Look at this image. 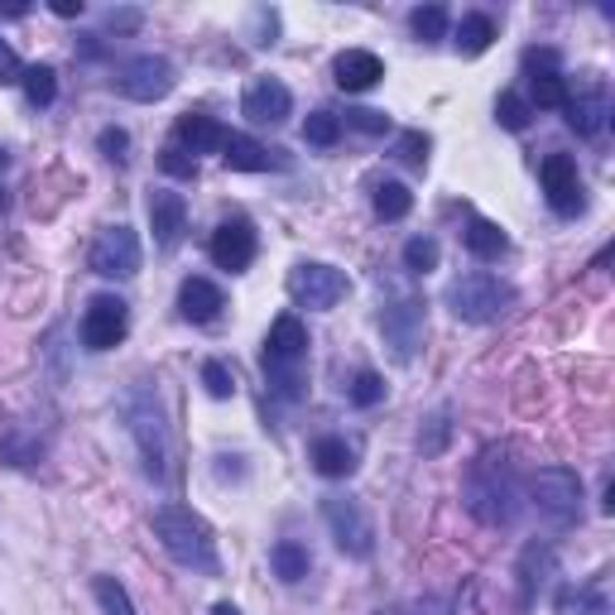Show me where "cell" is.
<instances>
[{
	"label": "cell",
	"mask_w": 615,
	"mask_h": 615,
	"mask_svg": "<svg viewBox=\"0 0 615 615\" xmlns=\"http://www.w3.org/2000/svg\"><path fill=\"white\" fill-rule=\"evenodd\" d=\"M562 111H568V125L578 130V135H596L601 125H606V87H586L582 97H568L562 101Z\"/></svg>",
	"instance_id": "18"
},
{
	"label": "cell",
	"mask_w": 615,
	"mask_h": 615,
	"mask_svg": "<svg viewBox=\"0 0 615 615\" xmlns=\"http://www.w3.org/2000/svg\"><path fill=\"white\" fill-rule=\"evenodd\" d=\"M24 97H30V107H54L58 97V73L48 68V63H34V68H24Z\"/></svg>",
	"instance_id": "25"
},
{
	"label": "cell",
	"mask_w": 615,
	"mask_h": 615,
	"mask_svg": "<svg viewBox=\"0 0 615 615\" xmlns=\"http://www.w3.org/2000/svg\"><path fill=\"white\" fill-rule=\"evenodd\" d=\"M221 140H227V130H221L212 116H198V111H188V116H178V145L198 160V154H212L221 150Z\"/></svg>",
	"instance_id": "20"
},
{
	"label": "cell",
	"mask_w": 615,
	"mask_h": 615,
	"mask_svg": "<svg viewBox=\"0 0 615 615\" xmlns=\"http://www.w3.org/2000/svg\"><path fill=\"white\" fill-rule=\"evenodd\" d=\"M0 168H6V154H0Z\"/></svg>",
	"instance_id": "45"
},
{
	"label": "cell",
	"mask_w": 615,
	"mask_h": 615,
	"mask_svg": "<svg viewBox=\"0 0 615 615\" xmlns=\"http://www.w3.org/2000/svg\"><path fill=\"white\" fill-rule=\"evenodd\" d=\"M409 24H414V34L424 39V44H433V39L448 34V10H442V6H424V10H414V15H409Z\"/></svg>",
	"instance_id": "32"
},
{
	"label": "cell",
	"mask_w": 615,
	"mask_h": 615,
	"mask_svg": "<svg viewBox=\"0 0 615 615\" xmlns=\"http://www.w3.org/2000/svg\"><path fill=\"white\" fill-rule=\"evenodd\" d=\"M125 327H130V312H125L121 298H111V294L91 298L87 312H83V347H87V351H111V347H121V342H125Z\"/></svg>",
	"instance_id": "11"
},
{
	"label": "cell",
	"mask_w": 615,
	"mask_h": 615,
	"mask_svg": "<svg viewBox=\"0 0 615 615\" xmlns=\"http://www.w3.org/2000/svg\"><path fill=\"white\" fill-rule=\"evenodd\" d=\"M534 101H539V107H562V101H568L562 77L558 73H539V77H534Z\"/></svg>",
	"instance_id": "35"
},
{
	"label": "cell",
	"mask_w": 615,
	"mask_h": 615,
	"mask_svg": "<svg viewBox=\"0 0 615 615\" xmlns=\"http://www.w3.org/2000/svg\"><path fill=\"white\" fill-rule=\"evenodd\" d=\"M529 116H534V107H529L525 97H519V91H505V97L495 101V121H501L505 130H525Z\"/></svg>",
	"instance_id": "31"
},
{
	"label": "cell",
	"mask_w": 615,
	"mask_h": 615,
	"mask_svg": "<svg viewBox=\"0 0 615 615\" xmlns=\"http://www.w3.org/2000/svg\"><path fill=\"white\" fill-rule=\"evenodd\" d=\"M150 525H154V539L164 543V553L174 558L178 568L207 572V578L217 572V539H212L202 515H193V509H183V505H160Z\"/></svg>",
	"instance_id": "1"
},
{
	"label": "cell",
	"mask_w": 615,
	"mask_h": 615,
	"mask_svg": "<svg viewBox=\"0 0 615 615\" xmlns=\"http://www.w3.org/2000/svg\"><path fill=\"white\" fill-rule=\"evenodd\" d=\"M54 15L77 20V15H83V0H54Z\"/></svg>",
	"instance_id": "42"
},
{
	"label": "cell",
	"mask_w": 615,
	"mask_h": 615,
	"mask_svg": "<svg viewBox=\"0 0 615 615\" xmlns=\"http://www.w3.org/2000/svg\"><path fill=\"white\" fill-rule=\"evenodd\" d=\"M322 515H327V529H332V539H337V548H342L347 558H371L375 553V525H371V515L361 509V501L327 495Z\"/></svg>",
	"instance_id": "8"
},
{
	"label": "cell",
	"mask_w": 615,
	"mask_h": 615,
	"mask_svg": "<svg viewBox=\"0 0 615 615\" xmlns=\"http://www.w3.org/2000/svg\"><path fill=\"white\" fill-rule=\"evenodd\" d=\"M202 385H207V395H212V399H231L235 395V375L221 361H207L202 365Z\"/></svg>",
	"instance_id": "34"
},
{
	"label": "cell",
	"mask_w": 615,
	"mask_h": 615,
	"mask_svg": "<svg viewBox=\"0 0 615 615\" xmlns=\"http://www.w3.org/2000/svg\"><path fill=\"white\" fill-rule=\"evenodd\" d=\"M337 87L342 91H371L375 83L385 77V63L371 54V48H347L342 58H337Z\"/></svg>",
	"instance_id": "16"
},
{
	"label": "cell",
	"mask_w": 615,
	"mask_h": 615,
	"mask_svg": "<svg viewBox=\"0 0 615 615\" xmlns=\"http://www.w3.org/2000/svg\"><path fill=\"white\" fill-rule=\"evenodd\" d=\"M491 39H495V20L491 15H466L462 30H457V48L476 58V54H486L491 48Z\"/></svg>",
	"instance_id": "26"
},
{
	"label": "cell",
	"mask_w": 615,
	"mask_h": 615,
	"mask_svg": "<svg viewBox=\"0 0 615 615\" xmlns=\"http://www.w3.org/2000/svg\"><path fill=\"white\" fill-rule=\"evenodd\" d=\"M160 164H164V174H174V178H193V174H198V160H193L183 145H164Z\"/></svg>",
	"instance_id": "36"
},
{
	"label": "cell",
	"mask_w": 615,
	"mask_h": 615,
	"mask_svg": "<svg viewBox=\"0 0 615 615\" xmlns=\"http://www.w3.org/2000/svg\"><path fill=\"white\" fill-rule=\"evenodd\" d=\"M347 125H356L361 135H385L389 116L385 111H371V107H356V111H347Z\"/></svg>",
	"instance_id": "38"
},
{
	"label": "cell",
	"mask_w": 615,
	"mask_h": 615,
	"mask_svg": "<svg viewBox=\"0 0 615 615\" xmlns=\"http://www.w3.org/2000/svg\"><path fill=\"white\" fill-rule=\"evenodd\" d=\"M399 160L409 168L428 164V135H424V130H404V135H399Z\"/></svg>",
	"instance_id": "37"
},
{
	"label": "cell",
	"mask_w": 615,
	"mask_h": 615,
	"mask_svg": "<svg viewBox=\"0 0 615 615\" xmlns=\"http://www.w3.org/2000/svg\"><path fill=\"white\" fill-rule=\"evenodd\" d=\"M539 178H543V193H548V207L558 217H578L582 212V178H578V164L568 154H548L539 164Z\"/></svg>",
	"instance_id": "13"
},
{
	"label": "cell",
	"mask_w": 615,
	"mask_h": 615,
	"mask_svg": "<svg viewBox=\"0 0 615 615\" xmlns=\"http://www.w3.org/2000/svg\"><path fill=\"white\" fill-rule=\"evenodd\" d=\"M24 68H20V58H15V48L0 39V87H10V83H20Z\"/></svg>",
	"instance_id": "40"
},
{
	"label": "cell",
	"mask_w": 615,
	"mask_h": 615,
	"mask_svg": "<svg viewBox=\"0 0 615 615\" xmlns=\"http://www.w3.org/2000/svg\"><path fill=\"white\" fill-rule=\"evenodd\" d=\"M212 615H241V611H235L231 601H217V606H212Z\"/></svg>",
	"instance_id": "43"
},
{
	"label": "cell",
	"mask_w": 615,
	"mask_h": 615,
	"mask_svg": "<svg viewBox=\"0 0 615 615\" xmlns=\"http://www.w3.org/2000/svg\"><path fill=\"white\" fill-rule=\"evenodd\" d=\"M337 135H342V121H337L332 111H312L308 121H304V140L308 145H337Z\"/></svg>",
	"instance_id": "30"
},
{
	"label": "cell",
	"mask_w": 615,
	"mask_h": 615,
	"mask_svg": "<svg viewBox=\"0 0 615 615\" xmlns=\"http://www.w3.org/2000/svg\"><path fill=\"white\" fill-rule=\"evenodd\" d=\"M409 207H414V193L404 188V183H381V188H375V217L381 221H404Z\"/></svg>",
	"instance_id": "27"
},
{
	"label": "cell",
	"mask_w": 615,
	"mask_h": 615,
	"mask_svg": "<svg viewBox=\"0 0 615 615\" xmlns=\"http://www.w3.org/2000/svg\"><path fill=\"white\" fill-rule=\"evenodd\" d=\"M212 260L221 270H245L255 260V227L245 217H231V221H221V227L212 231Z\"/></svg>",
	"instance_id": "14"
},
{
	"label": "cell",
	"mask_w": 615,
	"mask_h": 615,
	"mask_svg": "<svg viewBox=\"0 0 615 615\" xmlns=\"http://www.w3.org/2000/svg\"><path fill=\"white\" fill-rule=\"evenodd\" d=\"M351 279L337 265H322V260H304V265L289 270V298L298 308H312V312H327L347 298Z\"/></svg>",
	"instance_id": "5"
},
{
	"label": "cell",
	"mask_w": 615,
	"mask_h": 615,
	"mask_svg": "<svg viewBox=\"0 0 615 615\" xmlns=\"http://www.w3.org/2000/svg\"><path fill=\"white\" fill-rule=\"evenodd\" d=\"M274 154L279 150H265L251 135H227L221 140V160H227V168H235V174H265V168L274 164Z\"/></svg>",
	"instance_id": "19"
},
{
	"label": "cell",
	"mask_w": 615,
	"mask_h": 615,
	"mask_svg": "<svg viewBox=\"0 0 615 615\" xmlns=\"http://www.w3.org/2000/svg\"><path fill=\"white\" fill-rule=\"evenodd\" d=\"M381 332L389 337V347H395L399 361H409L418 347H424V298L414 294H399L395 304L381 312Z\"/></svg>",
	"instance_id": "12"
},
{
	"label": "cell",
	"mask_w": 615,
	"mask_h": 615,
	"mask_svg": "<svg viewBox=\"0 0 615 615\" xmlns=\"http://www.w3.org/2000/svg\"><path fill=\"white\" fill-rule=\"evenodd\" d=\"M312 466L322 476H351L356 471V452H351L347 438H318L312 442Z\"/></svg>",
	"instance_id": "22"
},
{
	"label": "cell",
	"mask_w": 615,
	"mask_h": 615,
	"mask_svg": "<svg viewBox=\"0 0 615 615\" xmlns=\"http://www.w3.org/2000/svg\"><path fill=\"white\" fill-rule=\"evenodd\" d=\"M97 145H101V154H107V160H111V164H125V150H130V135H125V130H101V140H97Z\"/></svg>",
	"instance_id": "39"
},
{
	"label": "cell",
	"mask_w": 615,
	"mask_h": 615,
	"mask_svg": "<svg viewBox=\"0 0 615 615\" xmlns=\"http://www.w3.org/2000/svg\"><path fill=\"white\" fill-rule=\"evenodd\" d=\"M466 251L476 260H501L509 251V235L495 227V221H486V217H471L466 221Z\"/></svg>",
	"instance_id": "23"
},
{
	"label": "cell",
	"mask_w": 615,
	"mask_h": 615,
	"mask_svg": "<svg viewBox=\"0 0 615 615\" xmlns=\"http://www.w3.org/2000/svg\"><path fill=\"white\" fill-rule=\"evenodd\" d=\"M174 63H168L164 54H140V58H130L121 77H116V87L125 91L130 101H164L168 91H174Z\"/></svg>",
	"instance_id": "9"
},
{
	"label": "cell",
	"mask_w": 615,
	"mask_h": 615,
	"mask_svg": "<svg viewBox=\"0 0 615 615\" xmlns=\"http://www.w3.org/2000/svg\"><path fill=\"white\" fill-rule=\"evenodd\" d=\"M509 304H515V289H509L505 279H495V274H462V279H452L448 289V308L452 318L462 322H495L505 318Z\"/></svg>",
	"instance_id": "3"
},
{
	"label": "cell",
	"mask_w": 615,
	"mask_h": 615,
	"mask_svg": "<svg viewBox=\"0 0 615 615\" xmlns=\"http://www.w3.org/2000/svg\"><path fill=\"white\" fill-rule=\"evenodd\" d=\"M91 270L101 279H130L140 274V235L130 227H107L91 245Z\"/></svg>",
	"instance_id": "10"
},
{
	"label": "cell",
	"mask_w": 615,
	"mask_h": 615,
	"mask_svg": "<svg viewBox=\"0 0 615 615\" xmlns=\"http://www.w3.org/2000/svg\"><path fill=\"white\" fill-rule=\"evenodd\" d=\"M183 217H188V202L178 193H150V227L160 245H174L183 231Z\"/></svg>",
	"instance_id": "21"
},
{
	"label": "cell",
	"mask_w": 615,
	"mask_h": 615,
	"mask_svg": "<svg viewBox=\"0 0 615 615\" xmlns=\"http://www.w3.org/2000/svg\"><path fill=\"white\" fill-rule=\"evenodd\" d=\"M221 308H227V294H221L212 279H198V274H193V279H183V289H178V312H183L188 322H212Z\"/></svg>",
	"instance_id": "17"
},
{
	"label": "cell",
	"mask_w": 615,
	"mask_h": 615,
	"mask_svg": "<svg viewBox=\"0 0 615 615\" xmlns=\"http://www.w3.org/2000/svg\"><path fill=\"white\" fill-rule=\"evenodd\" d=\"M125 428H130V433H135V442H140L145 471H150V476H164V457H168L164 414H160V399H154L145 385H135V389L125 395Z\"/></svg>",
	"instance_id": "4"
},
{
	"label": "cell",
	"mask_w": 615,
	"mask_h": 615,
	"mask_svg": "<svg viewBox=\"0 0 615 615\" xmlns=\"http://www.w3.org/2000/svg\"><path fill=\"white\" fill-rule=\"evenodd\" d=\"M308 356V327L294 318V312H284V318H274L270 337H265V365L274 375H279V389L284 395H294L298 389V365Z\"/></svg>",
	"instance_id": "6"
},
{
	"label": "cell",
	"mask_w": 615,
	"mask_h": 615,
	"mask_svg": "<svg viewBox=\"0 0 615 615\" xmlns=\"http://www.w3.org/2000/svg\"><path fill=\"white\" fill-rule=\"evenodd\" d=\"M404 270H414V274L438 270V241L433 235H414V241L404 245Z\"/></svg>",
	"instance_id": "29"
},
{
	"label": "cell",
	"mask_w": 615,
	"mask_h": 615,
	"mask_svg": "<svg viewBox=\"0 0 615 615\" xmlns=\"http://www.w3.org/2000/svg\"><path fill=\"white\" fill-rule=\"evenodd\" d=\"M466 509L481 525H509L515 519V486H509V466H501L486 452L466 476Z\"/></svg>",
	"instance_id": "2"
},
{
	"label": "cell",
	"mask_w": 615,
	"mask_h": 615,
	"mask_svg": "<svg viewBox=\"0 0 615 615\" xmlns=\"http://www.w3.org/2000/svg\"><path fill=\"white\" fill-rule=\"evenodd\" d=\"M0 212H6V193H0Z\"/></svg>",
	"instance_id": "44"
},
{
	"label": "cell",
	"mask_w": 615,
	"mask_h": 615,
	"mask_svg": "<svg viewBox=\"0 0 615 615\" xmlns=\"http://www.w3.org/2000/svg\"><path fill=\"white\" fill-rule=\"evenodd\" d=\"M534 505H539L553 525H578L582 519V476L568 466H543L539 476H534Z\"/></svg>",
	"instance_id": "7"
},
{
	"label": "cell",
	"mask_w": 615,
	"mask_h": 615,
	"mask_svg": "<svg viewBox=\"0 0 615 615\" xmlns=\"http://www.w3.org/2000/svg\"><path fill=\"white\" fill-rule=\"evenodd\" d=\"M270 568H274V578L279 582H304L308 578V548H298L294 539L274 543L270 548Z\"/></svg>",
	"instance_id": "24"
},
{
	"label": "cell",
	"mask_w": 615,
	"mask_h": 615,
	"mask_svg": "<svg viewBox=\"0 0 615 615\" xmlns=\"http://www.w3.org/2000/svg\"><path fill=\"white\" fill-rule=\"evenodd\" d=\"M289 111H294V97L279 77H255L245 87V116L255 125H279V121H289Z\"/></svg>",
	"instance_id": "15"
},
{
	"label": "cell",
	"mask_w": 615,
	"mask_h": 615,
	"mask_svg": "<svg viewBox=\"0 0 615 615\" xmlns=\"http://www.w3.org/2000/svg\"><path fill=\"white\" fill-rule=\"evenodd\" d=\"M385 399V381L375 371H361L356 381H351V404H361V409H371V404Z\"/></svg>",
	"instance_id": "33"
},
{
	"label": "cell",
	"mask_w": 615,
	"mask_h": 615,
	"mask_svg": "<svg viewBox=\"0 0 615 615\" xmlns=\"http://www.w3.org/2000/svg\"><path fill=\"white\" fill-rule=\"evenodd\" d=\"M111 30H135V24H140V10H111Z\"/></svg>",
	"instance_id": "41"
},
{
	"label": "cell",
	"mask_w": 615,
	"mask_h": 615,
	"mask_svg": "<svg viewBox=\"0 0 615 615\" xmlns=\"http://www.w3.org/2000/svg\"><path fill=\"white\" fill-rule=\"evenodd\" d=\"M91 592H97V601H101V611H107V615H135V606H130V592L116 578H97V582H91Z\"/></svg>",
	"instance_id": "28"
}]
</instances>
